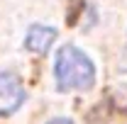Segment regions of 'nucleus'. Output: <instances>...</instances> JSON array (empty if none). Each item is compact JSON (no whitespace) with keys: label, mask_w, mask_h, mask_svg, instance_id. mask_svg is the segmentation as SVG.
Here are the masks:
<instances>
[{"label":"nucleus","mask_w":127,"mask_h":124,"mask_svg":"<svg viewBox=\"0 0 127 124\" xmlns=\"http://www.w3.org/2000/svg\"><path fill=\"white\" fill-rule=\"evenodd\" d=\"M49 124H73V122H71V119H51Z\"/></svg>","instance_id":"20e7f679"},{"label":"nucleus","mask_w":127,"mask_h":124,"mask_svg":"<svg viewBox=\"0 0 127 124\" xmlns=\"http://www.w3.org/2000/svg\"><path fill=\"white\" fill-rule=\"evenodd\" d=\"M54 76L59 90H91L95 83V66L83 51L66 44L56 54Z\"/></svg>","instance_id":"f257e3e1"},{"label":"nucleus","mask_w":127,"mask_h":124,"mask_svg":"<svg viewBox=\"0 0 127 124\" xmlns=\"http://www.w3.org/2000/svg\"><path fill=\"white\" fill-rule=\"evenodd\" d=\"M54 39H56V29L54 27L34 24V27H30L27 37H25V46L30 49L32 54H47L49 46L54 44Z\"/></svg>","instance_id":"7ed1b4c3"},{"label":"nucleus","mask_w":127,"mask_h":124,"mask_svg":"<svg viewBox=\"0 0 127 124\" xmlns=\"http://www.w3.org/2000/svg\"><path fill=\"white\" fill-rule=\"evenodd\" d=\"M25 100V88L20 83V78L10 71L0 68V117L12 114Z\"/></svg>","instance_id":"f03ea898"},{"label":"nucleus","mask_w":127,"mask_h":124,"mask_svg":"<svg viewBox=\"0 0 127 124\" xmlns=\"http://www.w3.org/2000/svg\"><path fill=\"white\" fill-rule=\"evenodd\" d=\"M125 63H127V59H125Z\"/></svg>","instance_id":"39448f33"}]
</instances>
